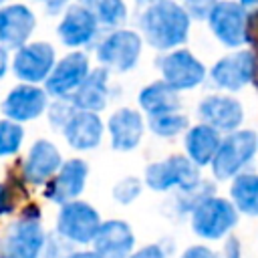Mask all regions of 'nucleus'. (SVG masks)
I'll return each instance as SVG.
<instances>
[{
	"instance_id": "1",
	"label": "nucleus",
	"mask_w": 258,
	"mask_h": 258,
	"mask_svg": "<svg viewBox=\"0 0 258 258\" xmlns=\"http://www.w3.org/2000/svg\"><path fill=\"white\" fill-rule=\"evenodd\" d=\"M191 28V18L181 2L177 0H159L139 14L141 38L155 50L167 52L185 44Z\"/></svg>"
},
{
	"instance_id": "2",
	"label": "nucleus",
	"mask_w": 258,
	"mask_h": 258,
	"mask_svg": "<svg viewBox=\"0 0 258 258\" xmlns=\"http://www.w3.org/2000/svg\"><path fill=\"white\" fill-rule=\"evenodd\" d=\"M46 244V232L42 228V216L38 206L26 204L18 218L8 226L4 240L0 242V258H40Z\"/></svg>"
},
{
	"instance_id": "3",
	"label": "nucleus",
	"mask_w": 258,
	"mask_h": 258,
	"mask_svg": "<svg viewBox=\"0 0 258 258\" xmlns=\"http://www.w3.org/2000/svg\"><path fill=\"white\" fill-rule=\"evenodd\" d=\"M258 153V133L252 129H236L226 133L220 147L210 163L212 173L218 181L234 179L238 173L246 171Z\"/></svg>"
},
{
	"instance_id": "4",
	"label": "nucleus",
	"mask_w": 258,
	"mask_h": 258,
	"mask_svg": "<svg viewBox=\"0 0 258 258\" xmlns=\"http://www.w3.org/2000/svg\"><path fill=\"white\" fill-rule=\"evenodd\" d=\"M191 230L202 240H222L238 224V210L228 198L208 196L191 210Z\"/></svg>"
},
{
	"instance_id": "5",
	"label": "nucleus",
	"mask_w": 258,
	"mask_h": 258,
	"mask_svg": "<svg viewBox=\"0 0 258 258\" xmlns=\"http://www.w3.org/2000/svg\"><path fill=\"white\" fill-rule=\"evenodd\" d=\"M206 20L220 44L236 50L250 42V16L238 0H218Z\"/></svg>"
},
{
	"instance_id": "6",
	"label": "nucleus",
	"mask_w": 258,
	"mask_h": 258,
	"mask_svg": "<svg viewBox=\"0 0 258 258\" xmlns=\"http://www.w3.org/2000/svg\"><path fill=\"white\" fill-rule=\"evenodd\" d=\"M258 73V56L250 48H236L224 54L210 69V81L214 87L226 93H236L250 85Z\"/></svg>"
},
{
	"instance_id": "7",
	"label": "nucleus",
	"mask_w": 258,
	"mask_h": 258,
	"mask_svg": "<svg viewBox=\"0 0 258 258\" xmlns=\"http://www.w3.org/2000/svg\"><path fill=\"white\" fill-rule=\"evenodd\" d=\"M202 181L200 167L185 155H169L161 161L149 163L145 169V183L153 191L189 189Z\"/></svg>"
},
{
	"instance_id": "8",
	"label": "nucleus",
	"mask_w": 258,
	"mask_h": 258,
	"mask_svg": "<svg viewBox=\"0 0 258 258\" xmlns=\"http://www.w3.org/2000/svg\"><path fill=\"white\" fill-rule=\"evenodd\" d=\"M103 220L99 212L83 202V200H73L69 204H62L56 216V234L67 240L69 244H91L97 230L101 228Z\"/></svg>"
},
{
	"instance_id": "9",
	"label": "nucleus",
	"mask_w": 258,
	"mask_h": 258,
	"mask_svg": "<svg viewBox=\"0 0 258 258\" xmlns=\"http://www.w3.org/2000/svg\"><path fill=\"white\" fill-rule=\"evenodd\" d=\"M157 69L161 73V81L175 91H191L208 77L206 64L187 48L167 50L157 58Z\"/></svg>"
},
{
	"instance_id": "10",
	"label": "nucleus",
	"mask_w": 258,
	"mask_h": 258,
	"mask_svg": "<svg viewBox=\"0 0 258 258\" xmlns=\"http://www.w3.org/2000/svg\"><path fill=\"white\" fill-rule=\"evenodd\" d=\"M143 38L135 30L115 28L97 44V58L107 71L127 73L131 71L141 54Z\"/></svg>"
},
{
	"instance_id": "11",
	"label": "nucleus",
	"mask_w": 258,
	"mask_h": 258,
	"mask_svg": "<svg viewBox=\"0 0 258 258\" xmlns=\"http://www.w3.org/2000/svg\"><path fill=\"white\" fill-rule=\"evenodd\" d=\"M89 73H91L89 56L81 50L69 52L67 56L54 62L50 75L44 81V91L52 99H69L87 79Z\"/></svg>"
},
{
	"instance_id": "12",
	"label": "nucleus",
	"mask_w": 258,
	"mask_h": 258,
	"mask_svg": "<svg viewBox=\"0 0 258 258\" xmlns=\"http://www.w3.org/2000/svg\"><path fill=\"white\" fill-rule=\"evenodd\" d=\"M56 62L54 46L48 42H26L24 46L16 48V54L12 58V71L16 79L28 85L44 83L50 75L52 67Z\"/></svg>"
},
{
	"instance_id": "13",
	"label": "nucleus",
	"mask_w": 258,
	"mask_h": 258,
	"mask_svg": "<svg viewBox=\"0 0 258 258\" xmlns=\"http://www.w3.org/2000/svg\"><path fill=\"white\" fill-rule=\"evenodd\" d=\"M200 123L216 129L218 133H232L244 123V107L242 103L226 93H214L200 101L198 105Z\"/></svg>"
},
{
	"instance_id": "14",
	"label": "nucleus",
	"mask_w": 258,
	"mask_h": 258,
	"mask_svg": "<svg viewBox=\"0 0 258 258\" xmlns=\"http://www.w3.org/2000/svg\"><path fill=\"white\" fill-rule=\"evenodd\" d=\"M87 175H89L87 161H83L79 157L62 161L58 171L44 183V198L58 206L77 200L85 189Z\"/></svg>"
},
{
	"instance_id": "15",
	"label": "nucleus",
	"mask_w": 258,
	"mask_h": 258,
	"mask_svg": "<svg viewBox=\"0 0 258 258\" xmlns=\"http://www.w3.org/2000/svg\"><path fill=\"white\" fill-rule=\"evenodd\" d=\"M56 32H58V38L64 46L81 48V46H89L97 38L99 22L87 4L77 2V4L67 6V10L62 12V18L58 22Z\"/></svg>"
},
{
	"instance_id": "16",
	"label": "nucleus",
	"mask_w": 258,
	"mask_h": 258,
	"mask_svg": "<svg viewBox=\"0 0 258 258\" xmlns=\"http://www.w3.org/2000/svg\"><path fill=\"white\" fill-rule=\"evenodd\" d=\"M48 107V95L38 85L20 83L6 95L2 103V113L6 119L16 123H26L38 119Z\"/></svg>"
},
{
	"instance_id": "17",
	"label": "nucleus",
	"mask_w": 258,
	"mask_h": 258,
	"mask_svg": "<svg viewBox=\"0 0 258 258\" xmlns=\"http://www.w3.org/2000/svg\"><path fill=\"white\" fill-rule=\"evenodd\" d=\"M62 165L60 151L48 139H38L22 161L20 173L28 185H44Z\"/></svg>"
},
{
	"instance_id": "18",
	"label": "nucleus",
	"mask_w": 258,
	"mask_h": 258,
	"mask_svg": "<svg viewBox=\"0 0 258 258\" xmlns=\"http://www.w3.org/2000/svg\"><path fill=\"white\" fill-rule=\"evenodd\" d=\"M36 16L26 4L0 6V46L20 48L34 32Z\"/></svg>"
},
{
	"instance_id": "19",
	"label": "nucleus",
	"mask_w": 258,
	"mask_h": 258,
	"mask_svg": "<svg viewBox=\"0 0 258 258\" xmlns=\"http://www.w3.org/2000/svg\"><path fill=\"white\" fill-rule=\"evenodd\" d=\"M93 252L101 258H129L135 248V234L123 220H107L93 238Z\"/></svg>"
},
{
	"instance_id": "20",
	"label": "nucleus",
	"mask_w": 258,
	"mask_h": 258,
	"mask_svg": "<svg viewBox=\"0 0 258 258\" xmlns=\"http://www.w3.org/2000/svg\"><path fill=\"white\" fill-rule=\"evenodd\" d=\"M60 131H62L67 143L73 149L89 151V149H95L101 143L105 127H103V121H101L99 113L79 111L77 109Z\"/></svg>"
},
{
	"instance_id": "21",
	"label": "nucleus",
	"mask_w": 258,
	"mask_h": 258,
	"mask_svg": "<svg viewBox=\"0 0 258 258\" xmlns=\"http://www.w3.org/2000/svg\"><path fill=\"white\" fill-rule=\"evenodd\" d=\"M107 131L111 137V147L115 151H131L139 145L145 131V123L139 111L123 107L109 117Z\"/></svg>"
},
{
	"instance_id": "22",
	"label": "nucleus",
	"mask_w": 258,
	"mask_h": 258,
	"mask_svg": "<svg viewBox=\"0 0 258 258\" xmlns=\"http://www.w3.org/2000/svg\"><path fill=\"white\" fill-rule=\"evenodd\" d=\"M109 99V71L105 67L93 69L87 79L79 85V89L69 97L75 109L99 113L107 107Z\"/></svg>"
},
{
	"instance_id": "23",
	"label": "nucleus",
	"mask_w": 258,
	"mask_h": 258,
	"mask_svg": "<svg viewBox=\"0 0 258 258\" xmlns=\"http://www.w3.org/2000/svg\"><path fill=\"white\" fill-rule=\"evenodd\" d=\"M222 141V133L216 129L198 123L194 127H187L185 137H183V147H185V157L194 161L198 167H206L212 163L218 147Z\"/></svg>"
},
{
	"instance_id": "24",
	"label": "nucleus",
	"mask_w": 258,
	"mask_h": 258,
	"mask_svg": "<svg viewBox=\"0 0 258 258\" xmlns=\"http://www.w3.org/2000/svg\"><path fill=\"white\" fill-rule=\"evenodd\" d=\"M137 101H139V107L147 113V117L179 111V107H181L179 91L169 87L165 81H153L147 87H143L139 91Z\"/></svg>"
},
{
	"instance_id": "25",
	"label": "nucleus",
	"mask_w": 258,
	"mask_h": 258,
	"mask_svg": "<svg viewBox=\"0 0 258 258\" xmlns=\"http://www.w3.org/2000/svg\"><path fill=\"white\" fill-rule=\"evenodd\" d=\"M230 202L238 214L258 218V173L242 171L230 183Z\"/></svg>"
},
{
	"instance_id": "26",
	"label": "nucleus",
	"mask_w": 258,
	"mask_h": 258,
	"mask_svg": "<svg viewBox=\"0 0 258 258\" xmlns=\"http://www.w3.org/2000/svg\"><path fill=\"white\" fill-rule=\"evenodd\" d=\"M83 4L91 8L99 26L117 28L127 18V6L123 0H85Z\"/></svg>"
},
{
	"instance_id": "27",
	"label": "nucleus",
	"mask_w": 258,
	"mask_h": 258,
	"mask_svg": "<svg viewBox=\"0 0 258 258\" xmlns=\"http://www.w3.org/2000/svg\"><path fill=\"white\" fill-rule=\"evenodd\" d=\"M26 181L20 175H8V179H4L0 183V216L12 214L16 212V208H20L22 200L28 196L26 189Z\"/></svg>"
},
{
	"instance_id": "28",
	"label": "nucleus",
	"mask_w": 258,
	"mask_h": 258,
	"mask_svg": "<svg viewBox=\"0 0 258 258\" xmlns=\"http://www.w3.org/2000/svg\"><path fill=\"white\" fill-rule=\"evenodd\" d=\"M147 127L157 137H175V135L187 131L189 119H187V115H183L179 111H171V113L149 117L147 119Z\"/></svg>"
},
{
	"instance_id": "29",
	"label": "nucleus",
	"mask_w": 258,
	"mask_h": 258,
	"mask_svg": "<svg viewBox=\"0 0 258 258\" xmlns=\"http://www.w3.org/2000/svg\"><path fill=\"white\" fill-rule=\"evenodd\" d=\"M22 141H24L22 125L10 119H0V157L18 153Z\"/></svg>"
},
{
	"instance_id": "30",
	"label": "nucleus",
	"mask_w": 258,
	"mask_h": 258,
	"mask_svg": "<svg viewBox=\"0 0 258 258\" xmlns=\"http://www.w3.org/2000/svg\"><path fill=\"white\" fill-rule=\"evenodd\" d=\"M208 196H214V183L202 179L198 185L179 191L177 198H175V206H177L179 214H191V210H194L202 200H206Z\"/></svg>"
},
{
	"instance_id": "31",
	"label": "nucleus",
	"mask_w": 258,
	"mask_h": 258,
	"mask_svg": "<svg viewBox=\"0 0 258 258\" xmlns=\"http://www.w3.org/2000/svg\"><path fill=\"white\" fill-rule=\"evenodd\" d=\"M141 187H143L141 179L129 175V177H123L121 181H117V183L113 185V191H111V194H113V198H115L119 204L127 206V204H131V202H135V200L139 198Z\"/></svg>"
},
{
	"instance_id": "32",
	"label": "nucleus",
	"mask_w": 258,
	"mask_h": 258,
	"mask_svg": "<svg viewBox=\"0 0 258 258\" xmlns=\"http://www.w3.org/2000/svg\"><path fill=\"white\" fill-rule=\"evenodd\" d=\"M46 109H48V121L54 129H62L64 123L71 119V115L77 111L69 99H54Z\"/></svg>"
},
{
	"instance_id": "33",
	"label": "nucleus",
	"mask_w": 258,
	"mask_h": 258,
	"mask_svg": "<svg viewBox=\"0 0 258 258\" xmlns=\"http://www.w3.org/2000/svg\"><path fill=\"white\" fill-rule=\"evenodd\" d=\"M218 0H183V8L187 10L191 20H206L212 8L216 6Z\"/></svg>"
},
{
	"instance_id": "34",
	"label": "nucleus",
	"mask_w": 258,
	"mask_h": 258,
	"mask_svg": "<svg viewBox=\"0 0 258 258\" xmlns=\"http://www.w3.org/2000/svg\"><path fill=\"white\" fill-rule=\"evenodd\" d=\"M179 258H220L212 248L204 246V244H196V246H189L181 252Z\"/></svg>"
},
{
	"instance_id": "35",
	"label": "nucleus",
	"mask_w": 258,
	"mask_h": 258,
	"mask_svg": "<svg viewBox=\"0 0 258 258\" xmlns=\"http://www.w3.org/2000/svg\"><path fill=\"white\" fill-rule=\"evenodd\" d=\"M129 258H165V250L161 248V244H147L133 252Z\"/></svg>"
},
{
	"instance_id": "36",
	"label": "nucleus",
	"mask_w": 258,
	"mask_h": 258,
	"mask_svg": "<svg viewBox=\"0 0 258 258\" xmlns=\"http://www.w3.org/2000/svg\"><path fill=\"white\" fill-rule=\"evenodd\" d=\"M222 258H242V250H240V242H238V238L230 236V238L226 240Z\"/></svg>"
},
{
	"instance_id": "37",
	"label": "nucleus",
	"mask_w": 258,
	"mask_h": 258,
	"mask_svg": "<svg viewBox=\"0 0 258 258\" xmlns=\"http://www.w3.org/2000/svg\"><path fill=\"white\" fill-rule=\"evenodd\" d=\"M38 2L44 4V8H46L48 14H58V12L64 10V6H69L71 0H38Z\"/></svg>"
},
{
	"instance_id": "38",
	"label": "nucleus",
	"mask_w": 258,
	"mask_h": 258,
	"mask_svg": "<svg viewBox=\"0 0 258 258\" xmlns=\"http://www.w3.org/2000/svg\"><path fill=\"white\" fill-rule=\"evenodd\" d=\"M238 2L248 12V16H256L258 14V0H238Z\"/></svg>"
},
{
	"instance_id": "39",
	"label": "nucleus",
	"mask_w": 258,
	"mask_h": 258,
	"mask_svg": "<svg viewBox=\"0 0 258 258\" xmlns=\"http://www.w3.org/2000/svg\"><path fill=\"white\" fill-rule=\"evenodd\" d=\"M8 71V48L0 46V79L6 75Z\"/></svg>"
},
{
	"instance_id": "40",
	"label": "nucleus",
	"mask_w": 258,
	"mask_h": 258,
	"mask_svg": "<svg viewBox=\"0 0 258 258\" xmlns=\"http://www.w3.org/2000/svg\"><path fill=\"white\" fill-rule=\"evenodd\" d=\"M64 258H101V256L93 250H81V252H69Z\"/></svg>"
},
{
	"instance_id": "41",
	"label": "nucleus",
	"mask_w": 258,
	"mask_h": 258,
	"mask_svg": "<svg viewBox=\"0 0 258 258\" xmlns=\"http://www.w3.org/2000/svg\"><path fill=\"white\" fill-rule=\"evenodd\" d=\"M137 4H141V6H149V4H153V2H159V0H135Z\"/></svg>"
},
{
	"instance_id": "42",
	"label": "nucleus",
	"mask_w": 258,
	"mask_h": 258,
	"mask_svg": "<svg viewBox=\"0 0 258 258\" xmlns=\"http://www.w3.org/2000/svg\"><path fill=\"white\" fill-rule=\"evenodd\" d=\"M4 2H6V0H0V6H2V4H4Z\"/></svg>"
},
{
	"instance_id": "43",
	"label": "nucleus",
	"mask_w": 258,
	"mask_h": 258,
	"mask_svg": "<svg viewBox=\"0 0 258 258\" xmlns=\"http://www.w3.org/2000/svg\"><path fill=\"white\" fill-rule=\"evenodd\" d=\"M177 2H183V0H177Z\"/></svg>"
},
{
	"instance_id": "44",
	"label": "nucleus",
	"mask_w": 258,
	"mask_h": 258,
	"mask_svg": "<svg viewBox=\"0 0 258 258\" xmlns=\"http://www.w3.org/2000/svg\"><path fill=\"white\" fill-rule=\"evenodd\" d=\"M81 2H85V0H81Z\"/></svg>"
}]
</instances>
